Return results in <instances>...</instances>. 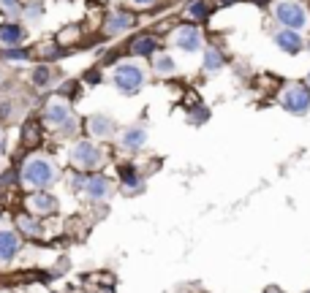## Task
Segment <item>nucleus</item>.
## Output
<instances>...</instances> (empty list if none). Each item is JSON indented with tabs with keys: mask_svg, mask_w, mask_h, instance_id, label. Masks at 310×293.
I'll use <instances>...</instances> for the list:
<instances>
[{
	"mask_svg": "<svg viewBox=\"0 0 310 293\" xmlns=\"http://www.w3.org/2000/svg\"><path fill=\"white\" fill-rule=\"evenodd\" d=\"M223 65V57L218 55V49H207V55H204V68L207 71H218Z\"/></svg>",
	"mask_w": 310,
	"mask_h": 293,
	"instance_id": "obj_18",
	"label": "nucleus"
},
{
	"mask_svg": "<svg viewBox=\"0 0 310 293\" xmlns=\"http://www.w3.org/2000/svg\"><path fill=\"white\" fill-rule=\"evenodd\" d=\"M308 82H310V74H308Z\"/></svg>",
	"mask_w": 310,
	"mask_h": 293,
	"instance_id": "obj_29",
	"label": "nucleus"
},
{
	"mask_svg": "<svg viewBox=\"0 0 310 293\" xmlns=\"http://www.w3.org/2000/svg\"><path fill=\"white\" fill-rule=\"evenodd\" d=\"M28 206L35 212V215H52V212L57 209V198H52L49 193L38 190V193H33V196L28 198Z\"/></svg>",
	"mask_w": 310,
	"mask_h": 293,
	"instance_id": "obj_7",
	"label": "nucleus"
},
{
	"mask_svg": "<svg viewBox=\"0 0 310 293\" xmlns=\"http://www.w3.org/2000/svg\"><path fill=\"white\" fill-rule=\"evenodd\" d=\"M177 46L185 49V52H196V49L201 46V35L196 28H182L177 33Z\"/></svg>",
	"mask_w": 310,
	"mask_h": 293,
	"instance_id": "obj_10",
	"label": "nucleus"
},
{
	"mask_svg": "<svg viewBox=\"0 0 310 293\" xmlns=\"http://www.w3.org/2000/svg\"><path fill=\"white\" fill-rule=\"evenodd\" d=\"M44 11H41V3H33V6H28V19H38Z\"/></svg>",
	"mask_w": 310,
	"mask_h": 293,
	"instance_id": "obj_24",
	"label": "nucleus"
},
{
	"mask_svg": "<svg viewBox=\"0 0 310 293\" xmlns=\"http://www.w3.org/2000/svg\"><path fill=\"white\" fill-rule=\"evenodd\" d=\"M158 49V44H155V38H150V35H142V38H136L131 46L133 55H150V52H155Z\"/></svg>",
	"mask_w": 310,
	"mask_h": 293,
	"instance_id": "obj_16",
	"label": "nucleus"
},
{
	"mask_svg": "<svg viewBox=\"0 0 310 293\" xmlns=\"http://www.w3.org/2000/svg\"><path fill=\"white\" fill-rule=\"evenodd\" d=\"M52 82V74H49V68H35L33 71V84H38V87H44V84H49Z\"/></svg>",
	"mask_w": 310,
	"mask_h": 293,
	"instance_id": "obj_20",
	"label": "nucleus"
},
{
	"mask_svg": "<svg viewBox=\"0 0 310 293\" xmlns=\"http://www.w3.org/2000/svg\"><path fill=\"white\" fill-rule=\"evenodd\" d=\"M11 179H14V174H11V171H6V174H3V179H0V185H11Z\"/></svg>",
	"mask_w": 310,
	"mask_h": 293,
	"instance_id": "obj_27",
	"label": "nucleus"
},
{
	"mask_svg": "<svg viewBox=\"0 0 310 293\" xmlns=\"http://www.w3.org/2000/svg\"><path fill=\"white\" fill-rule=\"evenodd\" d=\"M120 174H123L125 185H136V182H139V179H136V171H133V169H128V166H125V169L120 171Z\"/></svg>",
	"mask_w": 310,
	"mask_h": 293,
	"instance_id": "obj_23",
	"label": "nucleus"
},
{
	"mask_svg": "<svg viewBox=\"0 0 310 293\" xmlns=\"http://www.w3.org/2000/svg\"><path fill=\"white\" fill-rule=\"evenodd\" d=\"M84 182H87V179H82L79 174H74V179H71V185H74V187H84Z\"/></svg>",
	"mask_w": 310,
	"mask_h": 293,
	"instance_id": "obj_26",
	"label": "nucleus"
},
{
	"mask_svg": "<svg viewBox=\"0 0 310 293\" xmlns=\"http://www.w3.org/2000/svg\"><path fill=\"white\" fill-rule=\"evenodd\" d=\"M283 106L289 111H294V114H302V111H308L310 106V90L299 87V84H294V87H286L280 95Z\"/></svg>",
	"mask_w": 310,
	"mask_h": 293,
	"instance_id": "obj_5",
	"label": "nucleus"
},
{
	"mask_svg": "<svg viewBox=\"0 0 310 293\" xmlns=\"http://www.w3.org/2000/svg\"><path fill=\"white\" fill-rule=\"evenodd\" d=\"M101 160H103L101 150L90 141H79L74 150H71V163H74L76 169H96V166H101Z\"/></svg>",
	"mask_w": 310,
	"mask_h": 293,
	"instance_id": "obj_3",
	"label": "nucleus"
},
{
	"mask_svg": "<svg viewBox=\"0 0 310 293\" xmlns=\"http://www.w3.org/2000/svg\"><path fill=\"white\" fill-rule=\"evenodd\" d=\"M22 38H25V30L19 25H3L0 28V44H6V46H16Z\"/></svg>",
	"mask_w": 310,
	"mask_h": 293,
	"instance_id": "obj_12",
	"label": "nucleus"
},
{
	"mask_svg": "<svg viewBox=\"0 0 310 293\" xmlns=\"http://www.w3.org/2000/svg\"><path fill=\"white\" fill-rule=\"evenodd\" d=\"M0 6L6 8V11H19V3H16V0H0Z\"/></svg>",
	"mask_w": 310,
	"mask_h": 293,
	"instance_id": "obj_25",
	"label": "nucleus"
},
{
	"mask_svg": "<svg viewBox=\"0 0 310 293\" xmlns=\"http://www.w3.org/2000/svg\"><path fill=\"white\" fill-rule=\"evenodd\" d=\"M155 68H158L161 74H174V60L169 55H161L158 60H155Z\"/></svg>",
	"mask_w": 310,
	"mask_h": 293,
	"instance_id": "obj_21",
	"label": "nucleus"
},
{
	"mask_svg": "<svg viewBox=\"0 0 310 293\" xmlns=\"http://www.w3.org/2000/svg\"><path fill=\"white\" fill-rule=\"evenodd\" d=\"M90 133L98 139H106L114 133V123H112L109 117H103V114H96V117H90Z\"/></svg>",
	"mask_w": 310,
	"mask_h": 293,
	"instance_id": "obj_11",
	"label": "nucleus"
},
{
	"mask_svg": "<svg viewBox=\"0 0 310 293\" xmlns=\"http://www.w3.org/2000/svg\"><path fill=\"white\" fill-rule=\"evenodd\" d=\"M131 22H133L131 14H125V11H114V14L109 16V22H106V30H109V33H123V30L131 28Z\"/></svg>",
	"mask_w": 310,
	"mask_h": 293,
	"instance_id": "obj_13",
	"label": "nucleus"
},
{
	"mask_svg": "<svg viewBox=\"0 0 310 293\" xmlns=\"http://www.w3.org/2000/svg\"><path fill=\"white\" fill-rule=\"evenodd\" d=\"M275 14H277V19H280L289 30H294V33L302 30L305 22H308V14H305V8L299 6V3H277Z\"/></svg>",
	"mask_w": 310,
	"mask_h": 293,
	"instance_id": "obj_4",
	"label": "nucleus"
},
{
	"mask_svg": "<svg viewBox=\"0 0 310 293\" xmlns=\"http://www.w3.org/2000/svg\"><path fill=\"white\" fill-rule=\"evenodd\" d=\"M16 225H19V231L28 233V236H41V225L35 223V220H30V217H19Z\"/></svg>",
	"mask_w": 310,
	"mask_h": 293,
	"instance_id": "obj_17",
	"label": "nucleus"
},
{
	"mask_svg": "<svg viewBox=\"0 0 310 293\" xmlns=\"http://www.w3.org/2000/svg\"><path fill=\"white\" fill-rule=\"evenodd\" d=\"M44 117H47V123L55 125V128H71V109L65 106V103H60V101L49 103L47 111H44Z\"/></svg>",
	"mask_w": 310,
	"mask_h": 293,
	"instance_id": "obj_6",
	"label": "nucleus"
},
{
	"mask_svg": "<svg viewBox=\"0 0 310 293\" xmlns=\"http://www.w3.org/2000/svg\"><path fill=\"white\" fill-rule=\"evenodd\" d=\"M136 3H152V0H136Z\"/></svg>",
	"mask_w": 310,
	"mask_h": 293,
	"instance_id": "obj_28",
	"label": "nucleus"
},
{
	"mask_svg": "<svg viewBox=\"0 0 310 293\" xmlns=\"http://www.w3.org/2000/svg\"><path fill=\"white\" fill-rule=\"evenodd\" d=\"M3 57H6V60H28V52H25V49L11 46L8 52H3Z\"/></svg>",
	"mask_w": 310,
	"mask_h": 293,
	"instance_id": "obj_22",
	"label": "nucleus"
},
{
	"mask_svg": "<svg viewBox=\"0 0 310 293\" xmlns=\"http://www.w3.org/2000/svg\"><path fill=\"white\" fill-rule=\"evenodd\" d=\"M19 252V239L14 231H0V263H8Z\"/></svg>",
	"mask_w": 310,
	"mask_h": 293,
	"instance_id": "obj_8",
	"label": "nucleus"
},
{
	"mask_svg": "<svg viewBox=\"0 0 310 293\" xmlns=\"http://www.w3.org/2000/svg\"><path fill=\"white\" fill-rule=\"evenodd\" d=\"M22 179H25L30 187L44 190V187H49V185L57 179V169L49 163L47 157H30L28 163H25V169H22Z\"/></svg>",
	"mask_w": 310,
	"mask_h": 293,
	"instance_id": "obj_1",
	"label": "nucleus"
},
{
	"mask_svg": "<svg viewBox=\"0 0 310 293\" xmlns=\"http://www.w3.org/2000/svg\"><path fill=\"white\" fill-rule=\"evenodd\" d=\"M114 84L123 90L125 95H133L142 84H145V71L139 68L136 62H123L114 74Z\"/></svg>",
	"mask_w": 310,
	"mask_h": 293,
	"instance_id": "obj_2",
	"label": "nucleus"
},
{
	"mask_svg": "<svg viewBox=\"0 0 310 293\" xmlns=\"http://www.w3.org/2000/svg\"><path fill=\"white\" fill-rule=\"evenodd\" d=\"M145 139H147L145 128H128L123 133V147L125 150H139V147L145 144Z\"/></svg>",
	"mask_w": 310,
	"mask_h": 293,
	"instance_id": "obj_14",
	"label": "nucleus"
},
{
	"mask_svg": "<svg viewBox=\"0 0 310 293\" xmlns=\"http://www.w3.org/2000/svg\"><path fill=\"white\" fill-rule=\"evenodd\" d=\"M207 11H210V8H207V3H204V0H193L191 6H188V14H191V16H196V19H204V16H207Z\"/></svg>",
	"mask_w": 310,
	"mask_h": 293,
	"instance_id": "obj_19",
	"label": "nucleus"
},
{
	"mask_svg": "<svg viewBox=\"0 0 310 293\" xmlns=\"http://www.w3.org/2000/svg\"><path fill=\"white\" fill-rule=\"evenodd\" d=\"M275 41L283 52H289V55H296L299 49H302V35L294 33V30H277L275 33Z\"/></svg>",
	"mask_w": 310,
	"mask_h": 293,
	"instance_id": "obj_9",
	"label": "nucleus"
},
{
	"mask_svg": "<svg viewBox=\"0 0 310 293\" xmlns=\"http://www.w3.org/2000/svg\"><path fill=\"white\" fill-rule=\"evenodd\" d=\"M84 190H87L90 198H103L106 193H109V179H103V177H93L84 182Z\"/></svg>",
	"mask_w": 310,
	"mask_h": 293,
	"instance_id": "obj_15",
	"label": "nucleus"
}]
</instances>
